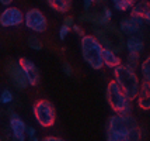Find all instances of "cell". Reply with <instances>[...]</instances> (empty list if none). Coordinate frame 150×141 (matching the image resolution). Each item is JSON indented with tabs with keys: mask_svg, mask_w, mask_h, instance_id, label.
I'll use <instances>...</instances> for the list:
<instances>
[{
	"mask_svg": "<svg viewBox=\"0 0 150 141\" xmlns=\"http://www.w3.org/2000/svg\"><path fill=\"white\" fill-rule=\"evenodd\" d=\"M105 137L108 141H137L142 131L137 121L131 114H114L107 121Z\"/></svg>",
	"mask_w": 150,
	"mask_h": 141,
	"instance_id": "obj_1",
	"label": "cell"
},
{
	"mask_svg": "<svg viewBox=\"0 0 150 141\" xmlns=\"http://www.w3.org/2000/svg\"><path fill=\"white\" fill-rule=\"evenodd\" d=\"M114 81L117 82L119 87L131 100L136 99L140 87V81L137 78L135 69L128 65H118L114 68Z\"/></svg>",
	"mask_w": 150,
	"mask_h": 141,
	"instance_id": "obj_2",
	"label": "cell"
},
{
	"mask_svg": "<svg viewBox=\"0 0 150 141\" xmlns=\"http://www.w3.org/2000/svg\"><path fill=\"white\" fill-rule=\"evenodd\" d=\"M103 48H104V45L100 42V40L96 35L84 34L80 40V49H81L83 59L96 71L104 67V64H103Z\"/></svg>",
	"mask_w": 150,
	"mask_h": 141,
	"instance_id": "obj_3",
	"label": "cell"
},
{
	"mask_svg": "<svg viewBox=\"0 0 150 141\" xmlns=\"http://www.w3.org/2000/svg\"><path fill=\"white\" fill-rule=\"evenodd\" d=\"M107 100L110 107L119 114H128L131 113V99L122 92V89L119 87L115 81H111L107 86Z\"/></svg>",
	"mask_w": 150,
	"mask_h": 141,
	"instance_id": "obj_4",
	"label": "cell"
},
{
	"mask_svg": "<svg viewBox=\"0 0 150 141\" xmlns=\"http://www.w3.org/2000/svg\"><path fill=\"white\" fill-rule=\"evenodd\" d=\"M34 117L38 124L44 128L52 127L56 121V110L49 100H38L33 107Z\"/></svg>",
	"mask_w": 150,
	"mask_h": 141,
	"instance_id": "obj_5",
	"label": "cell"
},
{
	"mask_svg": "<svg viewBox=\"0 0 150 141\" xmlns=\"http://www.w3.org/2000/svg\"><path fill=\"white\" fill-rule=\"evenodd\" d=\"M24 24L27 28H30L34 33H44L48 27L46 17L38 9H30L24 14Z\"/></svg>",
	"mask_w": 150,
	"mask_h": 141,
	"instance_id": "obj_6",
	"label": "cell"
},
{
	"mask_svg": "<svg viewBox=\"0 0 150 141\" xmlns=\"http://www.w3.org/2000/svg\"><path fill=\"white\" fill-rule=\"evenodd\" d=\"M23 23H24V14L17 7L7 6L0 13V27H3V28L18 27Z\"/></svg>",
	"mask_w": 150,
	"mask_h": 141,
	"instance_id": "obj_7",
	"label": "cell"
},
{
	"mask_svg": "<svg viewBox=\"0 0 150 141\" xmlns=\"http://www.w3.org/2000/svg\"><path fill=\"white\" fill-rule=\"evenodd\" d=\"M7 74L10 76L11 82L14 83V86L17 87L18 90H24L27 87L30 86L28 85V81H27V76L24 74V71L21 69L18 62H13L10 61L7 64Z\"/></svg>",
	"mask_w": 150,
	"mask_h": 141,
	"instance_id": "obj_8",
	"label": "cell"
},
{
	"mask_svg": "<svg viewBox=\"0 0 150 141\" xmlns=\"http://www.w3.org/2000/svg\"><path fill=\"white\" fill-rule=\"evenodd\" d=\"M8 126L11 130V138L16 141H24L27 138L25 135V130H27V124L23 121V119L20 117L17 113L14 112H8Z\"/></svg>",
	"mask_w": 150,
	"mask_h": 141,
	"instance_id": "obj_9",
	"label": "cell"
},
{
	"mask_svg": "<svg viewBox=\"0 0 150 141\" xmlns=\"http://www.w3.org/2000/svg\"><path fill=\"white\" fill-rule=\"evenodd\" d=\"M18 64L21 67V69L24 71V74H25L28 85L30 86H37L39 83V78H41L39 69L37 68V65L31 59H28V58H20Z\"/></svg>",
	"mask_w": 150,
	"mask_h": 141,
	"instance_id": "obj_10",
	"label": "cell"
},
{
	"mask_svg": "<svg viewBox=\"0 0 150 141\" xmlns=\"http://www.w3.org/2000/svg\"><path fill=\"white\" fill-rule=\"evenodd\" d=\"M131 16H137L140 17L146 24H150V6L146 0H140L133 4L131 9Z\"/></svg>",
	"mask_w": 150,
	"mask_h": 141,
	"instance_id": "obj_11",
	"label": "cell"
},
{
	"mask_svg": "<svg viewBox=\"0 0 150 141\" xmlns=\"http://www.w3.org/2000/svg\"><path fill=\"white\" fill-rule=\"evenodd\" d=\"M136 99L140 109H143V110H149L150 109V83L149 82L143 81L140 83L139 93H137Z\"/></svg>",
	"mask_w": 150,
	"mask_h": 141,
	"instance_id": "obj_12",
	"label": "cell"
},
{
	"mask_svg": "<svg viewBox=\"0 0 150 141\" xmlns=\"http://www.w3.org/2000/svg\"><path fill=\"white\" fill-rule=\"evenodd\" d=\"M103 64L105 67L114 69L115 67L121 65L122 61H121L119 55L114 49H111V48H103Z\"/></svg>",
	"mask_w": 150,
	"mask_h": 141,
	"instance_id": "obj_13",
	"label": "cell"
},
{
	"mask_svg": "<svg viewBox=\"0 0 150 141\" xmlns=\"http://www.w3.org/2000/svg\"><path fill=\"white\" fill-rule=\"evenodd\" d=\"M119 28H121V31H122L124 34H126V35H136V34L140 31V26H137L131 17H129V19L121 20V23H119Z\"/></svg>",
	"mask_w": 150,
	"mask_h": 141,
	"instance_id": "obj_14",
	"label": "cell"
},
{
	"mask_svg": "<svg viewBox=\"0 0 150 141\" xmlns=\"http://www.w3.org/2000/svg\"><path fill=\"white\" fill-rule=\"evenodd\" d=\"M48 6L58 13H66L72 7V0H46Z\"/></svg>",
	"mask_w": 150,
	"mask_h": 141,
	"instance_id": "obj_15",
	"label": "cell"
},
{
	"mask_svg": "<svg viewBox=\"0 0 150 141\" xmlns=\"http://www.w3.org/2000/svg\"><path fill=\"white\" fill-rule=\"evenodd\" d=\"M126 48L129 52H139L140 54L144 48L143 40L136 35H129V38L126 40Z\"/></svg>",
	"mask_w": 150,
	"mask_h": 141,
	"instance_id": "obj_16",
	"label": "cell"
},
{
	"mask_svg": "<svg viewBox=\"0 0 150 141\" xmlns=\"http://www.w3.org/2000/svg\"><path fill=\"white\" fill-rule=\"evenodd\" d=\"M140 74H142L143 81L150 83V55L142 62V65H140Z\"/></svg>",
	"mask_w": 150,
	"mask_h": 141,
	"instance_id": "obj_17",
	"label": "cell"
},
{
	"mask_svg": "<svg viewBox=\"0 0 150 141\" xmlns=\"http://www.w3.org/2000/svg\"><path fill=\"white\" fill-rule=\"evenodd\" d=\"M114 4H115V9L118 11H128V10H131L133 7L135 1H132V0H119V1L114 3Z\"/></svg>",
	"mask_w": 150,
	"mask_h": 141,
	"instance_id": "obj_18",
	"label": "cell"
},
{
	"mask_svg": "<svg viewBox=\"0 0 150 141\" xmlns=\"http://www.w3.org/2000/svg\"><path fill=\"white\" fill-rule=\"evenodd\" d=\"M13 100H14V96L11 93V90H8V89L1 90V93H0V103L1 104H10Z\"/></svg>",
	"mask_w": 150,
	"mask_h": 141,
	"instance_id": "obj_19",
	"label": "cell"
},
{
	"mask_svg": "<svg viewBox=\"0 0 150 141\" xmlns=\"http://www.w3.org/2000/svg\"><path fill=\"white\" fill-rule=\"evenodd\" d=\"M28 47L31 48V49H34V51H41L44 45H42V42H41V40H39L38 37L31 35V37L28 38Z\"/></svg>",
	"mask_w": 150,
	"mask_h": 141,
	"instance_id": "obj_20",
	"label": "cell"
},
{
	"mask_svg": "<svg viewBox=\"0 0 150 141\" xmlns=\"http://www.w3.org/2000/svg\"><path fill=\"white\" fill-rule=\"evenodd\" d=\"M126 61H128V64H126L128 67L136 69L137 64H139V52H129V54H128Z\"/></svg>",
	"mask_w": 150,
	"mask_h": 141,
	"instance_id": "obj_21",
	"label": "cell"
},
{
	"mask_svg": "<svg viewBox=\"0 0 150 141\" xmlns=\"http://www.w3.org/2000/svg\"><path fill=\"white\" fill-rule=\"evenodd\" d=\"M101 17H103L104 24H107V23H110L111 19H112V11L108 9V7H104V9H103V11H101Z\"/></svg>",
	"mask_w": 150,
	"mask_h": 141,
	"instance_id": "obj_22",
	"label": "cell"
},
{
	"mask_svg": "<svg viewBox=\"0 0 150 141\" xmlns=\"http://www.w3.org/2000/svg\"><path fill=\"white\" fill-rule=\"evenodd\" d=\"M70 31H72V28L65 26V24H62L60 28H59V38H60V40H65L66 37H67V34L70 33Z\"/></svg>",
	"mask_w": 150,
	"mask_h": 141,
	"instance_id": "obj_23",
	"label": "cell"
},
{
	"mask_svg": "<svg viewBox=\"0 0 150 141\" xmlns=\"http://www.w3.org/2000/svg\"><path fill=\"white\" fill-rule=\"evenodd\" d=\"M62 68H63V74H66L67 76H72V75H73V68H72V65H70V64L65 62Z\"/></svg>",
	"mask_w": 150,
	"mask_h": 141,
	"instance_id": "obj_24",
	"label": "cell"
},
{
	"mask_svg": "<svg viewBox=\"0 0 150 141\" xmlns=\"http://www.w3.org/2000/svg\"><path fill=\"white\" fill-rule=\"evenodd\" d=\"M35 133H37V130L34 127H30V126H27V130H25V135L27 138H31V137H34L35 135Z\"/></svg>",
	"mask_w": 150,
	"mask_h": 141,
	"instance_id": "obj_25",
	"label": "cell"
},
{
	"mask_svg": "<svg viewBox=\"0 0 150 141\" xmlns=\"http://www.w3.org/2000/svg\"><path fill=\"white\" fill-rule=\"evenodd\" d=\"M72 31H74L76 34H79V35H84V33H83V28L80 27V26H77V24H73L72 26Z\"/></svg>",
	"mask_w": 150,
	"mask_h": 141,
	"instance_id": "obj_26",
	"label": "cell"
},
{
	"mask_svg": "<svg viewBox=\"0 0 150 141\" xmlns=\"http://www.w3.org/2000/svg\"><path fill=\"white\" fill-rule=\"evenodd\" d=\"M63 24H65V26H67V27L72 28V26L74 24V20H73V17H70V16L65 17V20H63Z\"/></svg>",
	"mask_w": 150,
	"mask_h": 141,
	"instance_id": "obj_27",
	"label": "cell"
},
{
	"mask_svg": "<svg viewBox=\"0 0 150 141\" xmlns=\"http://www.w3.org/2000/svg\"><path fill=\"white\" fill-rule=\"evenodd\" d=\"M44 141H63L60 137H53V135H49V137H45Z\"/></svg>",
	"mask_w": 150,
	"mask_h": 141,
	"instance_id": "obj_28",
	"label": "cell"
},
{
	"mask_svg": "<svg viewBox=\"0 0 150 141\" xmlns=\"http://www.w3.org/2000/svg\"><path fill=\"white\" fill-rule=\"evenodd\" d=\"M93 3H94V0H84V10H90Z\"/></svg>",
	"mask_w": 150,
	"mask_h": 141,
	"instance_id": "obj_29",
	"label": "cell"
},
{
	"mask_svg": "<svg viewBox=\"0 0 150 141\" xmlns=\"http://www.w3.org/2000/svg\"><path fill=\"white\" fill-rule=\"evenodd\" d=\"M13 1L14 0H0V4H1V6H10Z\"/></svg>",
	"mask_w": 150,
	"mask_h": 141,
	"instance_id": "obj_30",
	"label": "cell"
},
{
	"mask_svg": "<svg viewBox=\"0 0 150 141\" xmlns=\"http://www.w3.org/2000/svg\"><path fill=\"white\" fill-rule=\"evenodd\" d=\"M117 1H119V0H112V3H117Z\"/></svg>",
	"mask_w": 150,
	"mask_h": 141,
	"instance_id": "obj_31",
	"label": "cell"
},
{
	"mask_svg": "<svg viewBox=\"0 0 150 141\" xmlns=\"http://www.w3.org/2000/svg\"><path fill=\"white\" fill-rule=\"evenodd\" d=\"M132 1H135V3H136V1H137V0H132Z\"/></svg>",
	"mask_w": 150,
	"mask_h": 141,
	"instance_id": "obj_32",
	"label": "cell"
},
{
	"mask_svg": "<svg viewBox=\"0 0 150 141\" xmlns=\"http://www.w3.org/2000/svg\"><path fill=\"white\" fill-rule=\"evenodd\" d=\"M149 6H150V1H149Z\"/></svg>",
	"mask_w": 150,
	"mask_h": 141,
	"instance_id": "obj_33",
	"label": "cell"
}]
</instances>
